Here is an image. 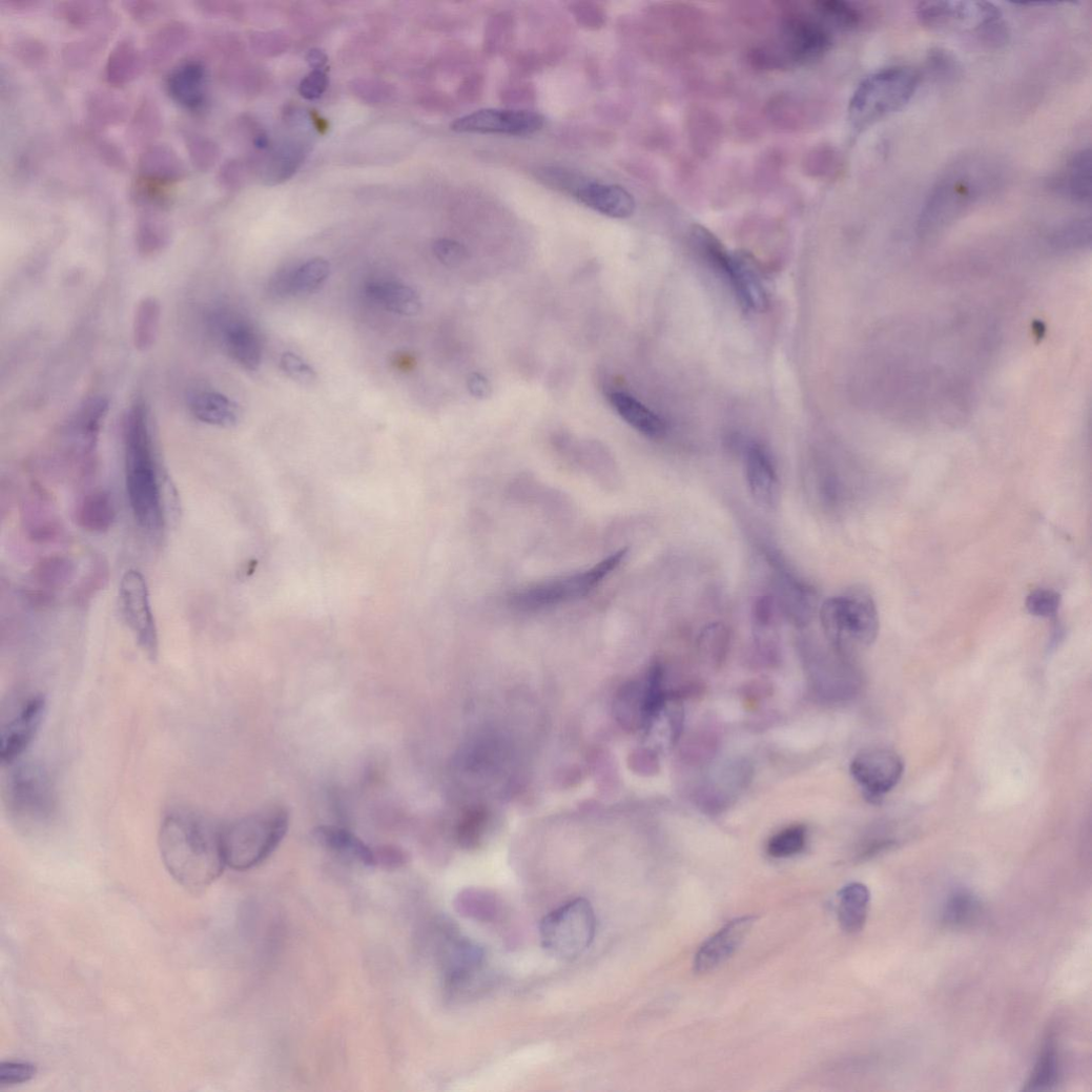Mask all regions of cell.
<instances>
[{"label": "cell", "instance_id": "7", "mask_svg": "<svg viewBox=\"0 0 1092 1092\" xmlns=\"http://www.w3.org/2000/svg\"><path fill=\"white\" fill-rule=\"evenodd\" d=\"M626 554V550H621L585 571L539 582L514 594L509 604L523 612H535L584 598L619 568Z\"/></svg>", "mask_w": 1092, "mask_h": 1092}, {"label": "cell", "instance_id": "58", "mask_svg": "<svg viewBox=\"0 0 1092 1092\" xmlns=\"http://www.w3.org/2000/svg\"><path fill=\"white\" fill-rule=\"evenodd\" d=\"M327 60L328 58L326 54L321 49H312L307 56L308 63L314 69H322V67L327 63Z\"/></svg>", "mask_w": 1092, "mask_h": 1092}, {"label": "cell", "instance_id": "47", "mask_svg": "<svg viewBox=\"0 0 1092 1092\" xmlns=\"http://www.w3.org/2000/svg\"><path fill=\"white\" fill-rule=\"evenodd\" d=\"M14 54L26 66L37 68L49 59L46 44L36 38H23L14 45Z\"/></svg>", "mask_w": 1092, "mask_h": 1092}, {"label": "cell", "instance_id": "51", "mask_svg": "<svg viewBox=\"0 0 1092 1092\" xmlns=\"http://www.w3.org/2000/svg\"><path fill=\"white\" fill-rule=\"evenodd\" d=\"M37 1073L36 1066L23 1062H7L0 1066V1086H14L30 1080Z\"/></svg>", "mask_w": 1092, "mask_h": 1092}, {"label": "cell", "instance_id": "8", "mask_svg": "<svg viewBox=\"0 0 1092 1092\" xmlns=\"http://www.w3.org/2000/svg\"><path fill=\"white\" fill-rule=\"evenodd\" d=\"M597 918L585 899L565 903L548 914L540 924L543 949L551 956L571 962L584 954L595 940Z\"/></svg>", "mask_w": 1092, "mask_h": 1092}, {"label": "cell", "instance_id": "10", "mask_svg": "<svg viewBox=\"0 0 1092 1092\" xmlns=\"http://www.w3.org/2000/svg\"><path fill=\"white\" fill-rule=\"evenodd\" d=\"M821 620L827 636L837 644L849 639L868 645L877 640L880 632L877 605L864 593L826 600L821 609Z\"/></svg>", "mask_w": 1092, "mask_h": 1092}, {"label": "cell", "instance_id": "44", "mask_svg": "<svg viewBox=\"0 0 1092 1092\" xmlns=\"http://www.w3.org/2000/svg\"><path fill=\"white\" fill-rule=\"evenodd\" d=\"M106 42L103 33L69 42L63 49V61L70 67H85L97 58Z\"/></svg>", "mask_w": 1092, "mask_h": 1092}, {"label": "cell", "instance_id": "35", "mask_svg": "<svg viewBox=\"0 0 1092 1092\" xmlns=\"http://www.w3.org/2000/svg\"><path fill=\"white\" fill-rule=\"evenodd\" d=\"M869 891L859 883L844 887L839 894L838 914L841 927L847 933L861 931L866 923Z\"/></svg>", "mask_w": 1092, "mask_h": 1092}, {"label": "cell", "instance_id": "43", "mask_svg": "<svg viewBox=\"0 0 1092 1092\" xmlns=\"http://www.w3.org/2000/svg\"><path fill=\"white\" fill-rule=\"evenodd\" d=\"M184 139L189 160L195 170L207 172L220 160V147L209 137L199 131H187Z\"/></svg>", "mask_w": 1092, "mask_h": 1092}, {"label": "cell", "instance_id": "26", "mask_svg": "<svg viewBox=\"0 0 1092 1092\" xmlns=\"http://www.w3.org/2000/svg\"><path fill=\"white\" fill-rule=\"evenodd\" d=\"M315 837L322 845L347 861L369 867L377 865L375 849L345 828L321 826L315 830Z\"/></svg>", "mask_w": 1092, "mask_h": 1092}, {"label": "cell", "instance_id": "30", "mask_svg": "<svg viewBox=\"0 0 1092 1092\" xmlns=\"http://www.w3.org/2000/svg\"><path fill=\"white\" fill-rule=\"evenodd\" d=\"M116 517L114 499L108 492L103 490L86 494L77 507V522L81 529L89 533L108 532L114 526Z\"/></svg>", "mask_w": 1092, "mask_h": 1092}, {"label": "cell", "instance_id": "32", "mask_svg": "<svg viewBox=\"0 0 1092 1092\" xmlns=\"http://www.w3.org/2000/svg\"><path fill=\"white\" fill-rule=\"evenodd\" d=\"M191 37L192 29L187 23L170 21L152 35L145 58L153 65L164 64L180 53Z\"/></svg>", "mask_w": 1092, "mask_h": 1092}, {"label": "cell", "instance_id": "37", "mask_svg": "<svg viewBox=\"0 0 1092 1092\" xmlns=\"http://www.w3.org/2000/svg\"><path fill=\"white\" fill-rule=\"evenodd\" d=\"M1060 1077V1062L1056 1039L1049 1034L1041 1050L1037 1063L1031 1073L1025 1091H1048L1054 1089Z\"/></svg>", "mask_w": 1092, "mask_h": 1092}, {"label": "cell", "instance_id": "49", "mask_svg": "<svg viewBox=\"0 0 1092 1092\" xmlns=\"http://www.w3.org/2000/svg\"><path fill=\"white\" fill-rule=\"evenodd\" d=\"M281 369L291 379L309 385L316 380V372L301 356L286 352L281 357Z\"/></svg>", "mask_w": 1092, "mask_h": 1092}, {"label": "cell", "instance_id": "28", "mask_svg": "<svg viewBox=\"0 0 1092 1092\" xmlns=\"http://www.w3.org/2000/svg\"><path fill=\"white\" fill-rule=\"evenodd\" d=\"M189 408L198 420L211 426L233 427L240 417V408L234 401L212 391L194 393L190 398Z\"/></svg>", "mask_w": 1092, "mask_h": 1092}, {"label": "cell", "instance_id": "45", "mask_svg": "<svg viewBox=\"0 0 1092 1092\" xmlns=\"http://www.w3.org/2000/svg\"><path fill=\"white\" fill-rule=\"evenodd\" d=\"M807 830L805 826L788 827L774 836L767 845V852L774 858H787L802 851L806 845Z\"/></svg>", "mask_w": 1092, "mask_h": 1092}, {"label": "cell", "instance_id": "29", "mask_svg": "<svg viewBox=\"0 0 1092 1092\" xmlns=\"http://www.w3.org/2000/svg\"><path fill=\"white\" fill-rule=\"evenodd\" d=\"M164 210L142 209L135 232L136 247L144 257L161 253L171 239V229Z\"/></svg>", "mask_w": 1092, "mask_h": 1092}, {"label": "cell", "instance_id": "55", "mask_svg": "<svg viewBox=\"0 0 1092 1092\" xmlns=\"http://www.w3.org/2000/svg\"><path fill=\"white\" fill-rule=\"evenodd\" d=\"M98 153L101 160L115 170H124L126 157L119 144L110 139H101L98 143Z\"/></svg>", "mask_w": 1092, "mask_h": 1092}, {"label": "cell", "instance_id": "9", "mask_svg": "<svg viewBox=\"0 0 1092 1092\" xmlns=\"http://www.w3.org/2000/svg\"><path fill=\"white\" fill-rule=\"evenodd\" d=\"M916 17L932 30L976 33L992 41H1001L1006 35L1001 12L987 2L921 3Z\"/></svg>", "mask_w": 1092, "mask_h": 1092}, {"label": "cell", "instance_id": "59", "mask_svg": "<svg viewBox=\"0 0 1092 1092\" xmlns=\"http://www.w3.org/2000/svg\"><path fill=\"white\" fill-rule=\"evenodd\" d=\"M3 6H8L13 11H28L37 7V2L32 0H9V2H3Z\"/></svg>", "mask_w": 1092, "mask_h": 1092}, {"label": "cell", "instance_id": "6", "mask_svg": "<svg viewBox=\"0 0 1092 1092\" xmlns=\"http://www.w3.org/2000/svg\"><path fill=\"white\" fill-rule=\"evenodd\" d=\"M289 817L282 807L265 808L221 828L226 865L247 870L264 862L287 833Z\"/></svg>", "mask_w": 1092, "mask_h": 1092}, {"label": "cell", "instance_id": "27", "mask_svg": "<svg viewBox=\"0 0 1092 1092\" xmlns=\"http://www.w3.org/2000/svg\"><path fill=\"white\" fill-rule=\"evenodd\" d=\"M610 401L622 419L647 438L661 439L665 435V421L632 395L613 392Z\"/></svg>", "mask_w": 1092, "mask_h": 1092}, {"label": "cell", "instance_id": "31", "mask_svg": "<svg viewBox=\"0 0 1092 1092\" xmlns=\"http://www.w3.org/2000/svg\"><path fill=\"white\" fill-rule=\"evenodd\" d=\"M368 296L386 310L401 316H415L421 310L419 295L412 287L396 282H375L367 287Z\"/></svg>", "mask_w": 1092, "mask_h": 1092}, {"label": "cell", "instance_id": "15", "mask_svg": "<svg viewBox=\"0 0 1092 1092\" xmlns=\"http://www.w3.org/2000/svg\"><path fill=\"white\" fill-rule=\"evenodd\" d=\"M781 51L788 60L806 63L822 57L831 46V36L817 21L790 17L782 27Z\"/></svg>", "mask_w": 1092, "mask_h": 1092}, {"label": "cell", "instance_id": "40", "mask_svg": "<svg viewBox=\"0 0 1092 1092\" xmlns=\"http://www.w3.org/2000/svg\"><path fill=\"white\" fill-rule=\"evenodd\" d=\"M75 575V562L63 556L46 557L33 571L34 580L48 593L66 588Z\"/></svg>", "mask_w": 1092, "mask_h": 1092}, {"label": "cell", "instance_id": "1", "mask_svg": "<svg viewBox=\"0 0 1092 1092\" xmlns=\"http://www.w3.org/2000/svg\"><path fill=\"white\" fill-rule=\"evenodd\" d=\"M163 862L183 888L199 893L221 878L226 865L221 828L187 811L168 815L159 838Z\"/></svg>", "mask_w": 1092, "mask_h": 1092}, {"label": "cell", "instance_id": "52", "mask_svg": "<svg viewBox=\"0 0 1092 1092\" xmlns=\"http://www.w3.org/2000/svg\"><path fill=\"white\" fill-rule=\"evenodd\" d=\"M127 14L139 24H149L159 20L167 12L165 4L159 2H126L123 4Z\"/></svg>", "mask_w": 1092, "mask_h": 1092}, {"label": "cell", "instance_id": "38", "mask_svg": "<svg viewBox=\"0 0 1092 1092\" xmlns=\"http://www.w3.org/2000/svg\"><path fill=\"white\" fill-rule=\"evenodd\" d=\"M981 912L978 899L972 892L961 890L951 894L945 902L942 922L951 929H964L972 926Z\"/></svg>", "mask_w": 1092, "mask_h": 1092}, {"label": "cell", "instance_id": "18", "mask_svg": "<svg viewBox=\"0 0 1092 1092\" xmlns=\"http://www.w3.org/2000/svg\"><path fill=\"white\" fill-rule=\"evenodd\" d=\"M206 67L195 58L177 64L169 73L166 88L170 98L188 110H198L206 102Z\"/></svg>", "mask_w": 1092, "mask_h": 1092}, {"label": "cell", "instance_id": "48", "mask_svg": "<svg viewBox=\"0 0 1092 1092\" xmlns=\"http://www.w3.org/2000/svg\"><path fill=\"white\" fill-rule=\"evenodd\" d=\"M1062 604V597L1051 590H1037L1031 593L1027 599V609L1035 617L1050 618L1057 614Z\"/></svg>", "mask_w": 1092, "mask_h": 1092}, {"label": "cell", "instance_id": "23", "mask_svg": "<svg viewBox=\"0 0 1092 1092\" xmlns=\"http://www.w3.org/2000/svg\"><path fill=\"white\" fill-rule=\"evenodd\" d=\"M223 341L229 354L245 370L257 371L262 362V345L255 331L247 324L234 320L221 325Z\"/></svg>", "mask_w": 1092, "mask_h": 1092}, {"label": "cell", "instance_id": "2", "mask_svg": "<svg viewBox=\"0 0 1092 1092\" xmlns=\"http://www.w3.org/2000/svg\"><path fill=\"white\" fill-rule=\"evenodd\" d=\"M1006 169L987 156L963 158L941 173L919 218V232L932 235L987 201L1004 185Z\"/></svg>", "mask_w": 1092, "mask_h": 1092}, {"label": "cell", "instance_id": "11", "mask_svg": "<svg viewBox=\"0 0 1092 1092\" xmlns=\"http://www.w3.org/2000/svg\"><path fill=\"white\" fill-rule=\"evenodd\" d=\"M46 713V699L42 694L32 693L20 697L0 725V759L11 765L25 755L36 739Z\"/></svg>", "mask_w": 1092, "mask_h": 1092}, {"label": "cell", "instance_id": "54", "mask_svg": "<svg viewBox=\"0 0 1092 1092\" xmlns=\"http://www.w3.org/2000/svg\"><path fill=\"white\" fill-rule=\"evenodd\" d=\"M329 85V80L323 69H313L302 81L300 94L308 101H315L323 97Z\"/></svg>", "mask_w": 1092, "mask_h": 1092}, {"label": "cell", "instance_id": "19", "mask_svg": "<svg viewBox=\"0 0 1092 1092\" xmlns=\"http://www.w3.org/2000/svg\"><path fill=\"white\" fill-rule=\"evenodd\" d=\"M581 204L615 220H626L635 209L633 195L623 187L584 179L573 192Z\"/></svg>", "mask_w": 1092, "mask_h": 1092}, {"label": "cell", "instance_id": "14", "mask_svg": "<svg viewBox=\"0 0 1092 1092\" xmlns=\"http://www.w3.org/2000/svg\"><path fill=\"white\" fill-rule=\"evenodd\" d=\"M904 770V761L897 753L879 748L861 753L850 765L853 779L872 799L891 791L902 780Z\"/></svg>", "mask_w": 1092, "mask_h": 1092}, {"label": "cell", "instance_id": "25", "mask_svg": "<svg viewBox=\"0 0 1092 1092\" xmlns=\"http://www.w3.org/2000/svg\"><path fill=\"white\" fill-rule=\"evenodd\" d=\"M1091 151H1078L1053 181V188L1062 195L1079 204L1091 201Z\"/></svg>", "mask_w": 1092, "mask_h": 1092}, {"label": "cell", "instance_id": "34", "mask_svg": "<svg viewBox=\"0 0 1092 1092\" xmlns=\"http://www.w3.org/2000/svg\"><path fill=\"white\" fill-rule=\"evenodd\" d=\"M163 128L164 118L159 104L152 98H143L129 122V140L133 144L143 145L144 149L157 142Z\"/></svg>", "mask_w": 1092, "mask_h": 1092}, {"label": "cell", "instance_id": "57", "mask_svg": "<svg viewBox=\"0 0 1092 1092\" xmlns=\"http://www.w3.org/2000/svg\"><path fill=\"white\" fill-rule=\"evenodd\" d=\"M468 388L470 393L477 399H487L492 394L491 384L483 375L478 373L470 376Z\"/></svg>", "mask_w": 1092, "mask_h": 1092}, {"label": "cell", "instance_id": "33", "mask_svg": "<svg viewBox=\"0 0 1092 1092\" xmlns=\"http://www.w3.org/2000/svg\"><path fill=\"white\" fill-rule=\"evenodd\" d=\"M128 114L124 99L110 90H95L86 101V118L96 128H107L123 123Z\"/></svg>", "mask_w": 1092, "mask_h": 1092}, {"label": "cell", "instance_id": "50", "mask_svg": "<svg viewBox=\"0 0 1092 1092\" xmlns=\"http://www.w3.org/2000/svg\"><path fill=\"white\" fill-rule=\"evenodd\" d=\"M107 577H108L107 564L101 558L97 559L94 562V564H92L90 573L86 576L85 580L82 582V585L80 588L79 595H78L79 596V598H78L79 601L80 602H87L89 599H92L91 597L94 595L96 596V594L98 592H100L105 586V582L107 581Z\"/></svg>", "mask_w": 1092, "mask_h": 1092}, {"label": "cell", "instance_id": "39", "mask_svg": "<svg viewBox=\"0 0 1092 1092\" xmlns=\"http://www.w3.org/2000/svg\"><path fill=\"white\" fill-rule=\"evenodd\" d=\"M55 13L66 24L76 28H89L108 24L110 17L105 4L92 2H64L57 4Z\"/></svg>", "mask_w": 1092, "mask_h": 1092}, {"label": "cell", "instance_id": "13", "mask_svg": "<svg viewBox=\"0 0 1092 1092\" xmlns=\"http://www.w3.org/2000/svg\"><path fill=\"white\" fill-rule=\"evenodd\" d=\"M545 118L535 111L486 108L456 119L451 129L460 133L529 137L540 131Z\"/></svg>", "mask_w": 1092, "mask_h": 1092}, {"label": "cell", "instance_id": "21", "mask_svg": "<svg viewBox=\"0 0 1092 1092\" xmlns=\"http://www.w3.org/2000/svg\"><path fill=\"white\" fill-rule=\"evenodd\" d=\"M736 290L741 305L748 311L764 312L768 307V295L755 259L748 253L733 254L726 275Z\"/></svg>", "mask_w": 1092, "mask_h": 1092}, {"label": "cell", "instance_id": "16", "mask_svg": "<svg viewBox=\"0 0 1092 1092\" xmlns=\"http://www.w3.org/2000/svg\"><path fill=\"white\" fill-rule=\"evenodd\" d=\"M756 922L755 915H745L726 923L702 944L695 957V972L708 973L729 960L740 949Z\"/></svg>", "mask_w": 1092, "mask_h": 1092}, {"label": "cell", "instance_id": "24", "mask_svg": "<svg viewBox=\"0 0 1092 1092\" xmlns=\"http://www.w3.org/2000/svg\"><path fill=\"white\" fill-rule=\"evenodd\" d=\"M778 599L785 616L797 626L807 625L817 612L816 593L788 575L778 578Z\"/></svg>", "mask_w": 1092, "mask_h": 1092}, {"label": "cell", "instance_id": "20", "mask_svg": "<svg viewBox=\"0 0 1092 1092\" xmlns=\"http://www.w3.org/2000/svg\"><path fill=\"white\" fill-rule=\"evenodd\" d=\"M745 475L756 502L772 511L780 502V480L770 457L763 448L753 446L748 449Z\"/></svg>", "mask_w": 1092, "mask_h": 1092}, {"label": "cell", "instance_id": "56", "mask_svg": "<svg viewBox=\"0 0 1092 1092\" xmlns=\"http://www.w3.org/2000/svg\"><path fill=\"white\" fill-rule=\"evenodd\" d=\"M377 865L386 867H398L407 861L406 852L395 846H382L375 849Z\"/></svg>", "mask_w": 1092, "mask_h": 1092}, {"label": "cell", "instance_id": "12", "mask_svg": "<svg viewBox=\"0 0 1092 1092\" xmlns=\"http://www.w3.org/2000/svg\"><path fill=\"white\" fill-rule=\"evenodd\" d=\"M119 598L125 622L139 646L151 660H157L159 655L158 627L147 581L139 571L129 570L124 574Z\"/></svg>", "mask_w": 1092, "mask_h": 1092}, {"label": "cell", "instance_id": "22", "mask_svg": "<svg viewBox=\"0 0 1092 1092\" xmlns=\"http://www.w3.org/2000/svg\"><path fill=\"white\" fill-rule=\"evenodd\" d=\"M147 63L131 38H124L114 47L105 65V81L114 88H121L137 80Z\"/></svg>", "mask_w": 1092, "mask_h": 1092}, {"label": "cell", "instance_id": "42", "mask_svg": "<svg viewBox=\"0 0 1092 1092\" xmlns=\"http://www.w3.org/2000/svg\"><path fill=\"white\" fill-rule=\"evenodd\" d=\"M730 632L722 623L705 626L698 640L701 657L712 666H720L724 661L730 644Z\"/></svg>", "mask_w": 1092, "mask_h": 1092}, {"label": "cell", "instance_id": "53", "mask_svg": "<svg viewBox=\"0 0 1092 1092\" xmlns=\"http://www.w3.org/2000/svg\"><path fill=\"white\" fill-rule=\"evenodd\" d=\"M433 253L447 266H457L467 257L465 247L451 240L436 241L433 245Z\"/></svg>", "mask_w": 1092, "mask_h": 1092}, {"label": "cell", "instance_id": "41", "mask_svg": "<svg viewBox=\"0 0 1092 1092\" xmlns=\"http://www.w3.org/2000/svg\"><path fill=\"white\" fill-rule=\"evenodd\" d=\"M330 271L331 265L327 260L313 259L290 274L287 289L294 295L314 294L328 280Z\"/></svg>", "mask_w": 1092, "mask_h": 1092}, {"label": "cell", "instance_id": "3", "mask_svg": "<svg viewBox=\"0 0 1092 1092\" xmlns=\"http://www.w3.org/2000/svg\"><path fill=\"white\" fill-rule=\"evenodd\" d=\"M124 461L127 496L139 528L160 536L165 527L162 473L149 411L142 401L129 408L124 424Z\"/></svg>", "mask_w": 1092, "mask_h": 1092}, {"label": "cell", "instance_id": "4", "mask_svg": "<svg viewBox=\"0 0 1092 1092\" xmlns=\"http://www.w3.org/2000/svg\"><path fill=\"white\" fill-rule=\"evenodd\" d=\"M921 83L920 73L910 66L882 68L864 79L848 107L851 127L861 132L903 109Z\"/></svg>", "mask_w": 1092, "mask_h": 1092}, {"label": "cell", "instance_id": "36", "mask_svg": "<svg viewBox=\"0 0 1092 1092\" xmlns=\"http://www.w3.org/2000/svg\"><path fill=\"white\" fill-rule=\"evenodd\" d=\"M162 308L158 300H142L136 309L132 326L133 345L139 351L153 348L160 335Z\"/></svg>", "mask_w": 1092, "mask_h": 1092}, {"label": "cell", "instance_id": "46", "mask_svg": "<svg viewBox=\"0 0 1092 1092\" xmlns=\"http://www.w3.org/2000/svg\"><path fill=\"white\" fill-rule=\"evenodd\" d=\"M815 7L822 18L840 28H853L861 21L860 12L848 3L830 0V2L816 3Z\"/></svg>", "mask_w": 1092, "mask_h": 1092}, {"label": "cell", "instance_id": "5", "mask_svg": "<svg viewBox=\"0 0 1092 1092\" xmlns=\"http://www.w3.org/2000/svg\"><path fill=\"white\" fill-rule=\"evenodd\" d=\"M3 800L11 820L26 831L46 828L57 813V792L47 769L22 759L7 765Z\"/></svg>", "mask_w": 1092, "mask_h": 1092}, {"label": "cell", "instance_id": "17", "mask_svg": "<svg viewBox=\"0 0 1092 1092\" xmlns=\"http://www.w3.org/2000/svg\"><path fill=\"white\" fill-rule=\"evenodd\" d=\"M188 177L185 162L169 144L145 147L138 160V181L168 189Z\"/></svg>", "mask_w": 1092, "mask_h": 1092}]
</instances>
